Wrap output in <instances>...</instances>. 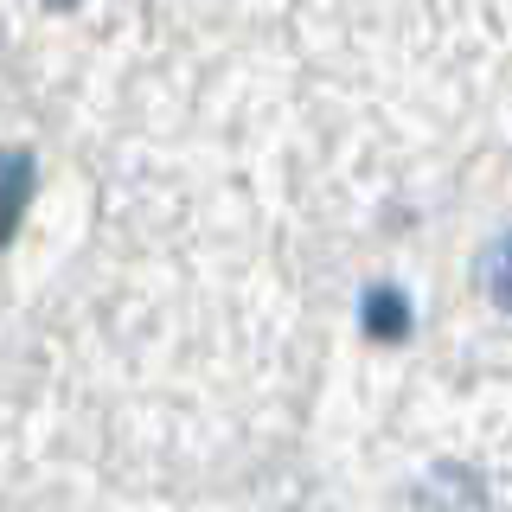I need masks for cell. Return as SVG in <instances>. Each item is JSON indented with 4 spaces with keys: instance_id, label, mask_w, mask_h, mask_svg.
Listing matches in <instances>:
<instances>
[{
    "instance_id": "6da1fadb",
    "label": "cell",
    "mask_w": 512,
    "mask_h": 512,
    "mask_svg": "<svg viewBox=\"0 0 512 512\" xmlns=\"http://www.w3.org/2000/svg\"><path fill=\"white\" fill-rule=\"evenodd\" d=\"M410 512H493L487 480L474 468H461V461H436V468L410 487Z\"/></svg>"
},
{
    "instance_id": "7a4b0ae2",
    "label": "cell",
    "mask_w": 512,
    "mask_h": 512,
    "mask_svg": "<svg viewBox=\"0 0 512 512\" xmlns=\"http://www.w3.org/2000/svg\"><path fill=\"white\" fill-rule=\"evenodd\" d=\"M410 295L397 282H372L365 288V301H359V327H365V340H378V346H404L410 340Z\"/></svg>"
},
{
    "instance_id": "277c9868",
    "label": "cell",
    "mask_w": 512,
    "mask_h": 512,
    "mask_svg": "<svg viewBox=\"0 0 512 512\" xmlns=\"http://www.w3.org/2000/svg\"><path fill=\"white\" fill-rule=\"evenodd\" d=\"M474 276H480V288H487L493 308L512 320V231H506V237H493V244L474 256Z\"/></svg>"
},
{
    "instance_id": "5b68a950",
    "label": "cell",
    "mask_w": 512,
    "mask_h": 512,
    "mask_svg": "<svg viewBox=\"0 0 512 512\" xmlns=\"http://www.w3.org/2000/svg\"><path fill=\"white\" fill-rule=\"evenodd\" d=\"M52 7H84V0H52Z\"/></svg>"
},
{
    "instance_id": "3957f363",
    "label": "cell",
    "mask_w": 512,
    "mask_h": 512,
    "mask_svg": "<svg viewBox=\"0 0 512 512\" xmlns=\"http://www.w3.org/2000/svg\"><path fill=\"white\" fill-rule=\"evenodd\" d=\"M32 180H39V167H32L26 148L0 154V250L13 244V231H20V218H26V205H32Z\"/></svg>"
}]
</instances>
